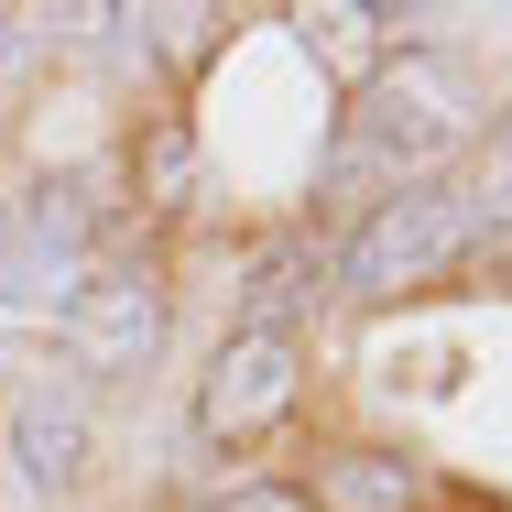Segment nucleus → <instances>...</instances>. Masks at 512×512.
Returning a JSON list of instances; mask_svg holds the SVG:
<instances>
[{
	"label": "nucleus",
	"mask_w": 512,
	"mask_h": 512,
	"mask_svg": "<svg viewBox=\"0 0 512 512\" xmlns=\"http://www.w3.org/2000/svg\"><path fill=\"white\" fill-rule=\"evenodd\" d=\"M316 295H338V262H327L316 229H295V240H273V251L240 273V327L295 338V316H316Z\"/></svg>",
	"instance_id": "nucleus-7"
},
{
	"label": "nucleus",
	"mask_w": 512,
	"mask_h": 512,
	"mask_svg": "<svg viewBox=\"0 0 512 512\" xmlns=\"http://www.w3.org/2000/svg\"><path fill=\"white\" fill-rule=\"evenodd\" d=\"M197 512H306V491L295 480H218Z\"/></svg>",
	"instance_id": "nucleus-10"
},
{
	"label": "nucleus",
	"mask_w": 512,
	"mask_h": 512,
	"mask_svg": "<svg viewBox=\"0 0 512 512\" xmlns=\"http://www.w3.org/2000/svg\"><path fill=\"white\" fill-rule=\"evenodd\" d=\"M306 404V349L295 338H262V327H229L218 349L197 360V436L218 458H251V447H273L284 425Z\"/></svg>",
	"instance_id": "nucleus-4"
},
{
	"label": "nucleus",
	"mask_w": 512,
	"mask_h": 512,
	"mask_svg": "<svg viewBox=\"0 0 512 512\" xmlns=\"http://www.w3.org/2000/svg\"><path fill=\"white\" fill-rule=\"evenodd\" d=\"M382 33H393V22H382V11H360V0H306V11H295V44H306L349 99L382 77Z\"/></svg>",
	"instance_id": "nucleus-9"
},
{
	"label": "nucleus",
	"mask_w": 512,
	"mask_h": 512,
	"mask_svg": "<svg viewBox=\"0 0 512 512\" xmlns=\"http://www.w3.org/2000/svg\"><path fill=\"white\" fill-rule=\"evenodd\" d=\"M164 327H175L164 273H142V262H99V273L55 306V371H66L77 393L142 382V371L164 360Z\"/></svg>",
	"instance_id": "nucleus-3"
},
{
	"label": "nucleus",
	"mask_w": 512,
	"mask_h": 512,
	"mask_svg": "<svg viewBox=\"0 0 512 512\" xmlns=\"http://www.w3.org/2000/svg\"><path fill=\"white\" fill-rule=\"evenodd\" d=\"M0 251H11V197H0Z\"/></svg>",
	"instance_id": "nucleus-12"
},
{
	"label": "nucleus",
	"mask_w": 512,
	"mask_h": 512,
	"mask_svg": "<svg viewBox=\"0 0 512 512\" xmlns=\"http://www.w3.org/2000/svg\"><path fill=\"white\" fill-rule=\"evenodd\" d=\"M480 88L436 55V44H404L382 55V77L349 99V131H338V175L327 197H393V186H436L458 153H480Z\"/></svg>",
	"instance_id": "nucleus-1"
},
{
	"label": "nucleus",
	"mask_w": 512,
	"mask_h": 512,
	"mask_svg": "<svg viewBox=\"0 0 512 512\" xmlns=\"http://www.w3.org/2000/svg\"><path fill=\"white\" fill-rule=\"evenodd\" d=\"M469 240H480V218L458 197V175H436V186H393V197L349 207V229L327 240V262H338L349 306H404V295L447 284L469 262Z\"/></svg>",
	"instance_id": "nucleus-2"
},
{
	"label": "nucleus",
	"mask_w": 512,
	"mask_h": 512,
	"mask_svg": "<svg viewBox=\"0 0 512 512\" xmlns=\"http://www.w3.org/2000/svg\"><path fill=\"white\" fill-rule=\"evenodd\" d=\"M99 273V218H88V186L66 175V186H33V207H11V251H0V284L22 295V306H66L77 284Z\"/></svg>",
	"instance_id": "nucleus-6"
},
{
	"label": "nucleus",
	"mask_w": 512,
	"mask_h": 512,
	"mask_svg": "<svg viewBox=\"0 0 512 512\" xmlns=\"http://www.w3.org/2000/svg\"><path fill=\"white\" fill-rule=\"evenodd\" d=\"M22 55H33V11H0V77H22Z\"/></svg>",
	"instance_id": "nucleus-11"
},
{
	"label": "nucleus",
	"mask_w": 512,
	"mask_h": 512,
	"mask_svg": "<svg viewBox=\"0 0 512 512\" xmlns=\"http://www.w3.org/2000/svg\"><path fill=\"white\" fill-rule=\"evenodd\" d=\"M414 480H425V469H414L404 447L349 436V447H327V458H316L295 491H306V512H414Z\"/></svg>",
	"instance_id": "nucleus-8"
},
{
	"label": "nucleus",
	"mask_w": 512,
	"mask_h": 512,
	"mask_svg": "<svg viewBox=\"0 0 512 512\" xmlns=\"http://www.w3.org/2000/svg\"><path fill=\"white\" fill-rule=\"evenodd\" d=\"M0 458H11V480L44 491V502L88 491V480H99V393H77L66 371H22V382L0 393Z\"/></svg>",
	"instance_id": "nucleus-5"
}]
</instances>
